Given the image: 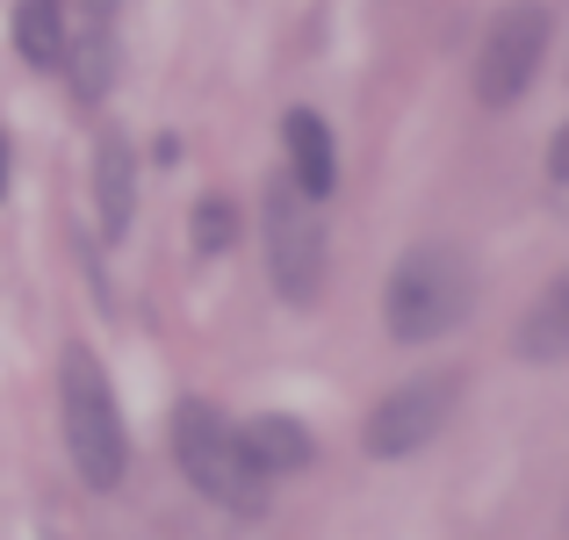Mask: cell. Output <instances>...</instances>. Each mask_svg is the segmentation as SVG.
Here are the masks:
<instances>
[{
	"label": "cell",
	"instance_id": "6da1fadb",
	"mask_svg": "<svg viewBox=\"0 0 569 540\" xmlns=\"http://www.w3.org/2000/svg\"><path fill=\"white\" fill-rule=\"evenodd\" d=\"M476 303V274L455 246H411L397 267H389L382 289V324L397 347H426V339H447Z\"/></svg>",
	"mask_w": 569,
	"mask_h": 540
},
{
	"label": "cell",
	"instance_id": "7a4b0ae2",
	"mask_svg": "<svg viewBox=\"0 0 569 540\" xmlns=\"http://www.w3.org/2000/svg\"><path fill=\"white\" fill-rule=\"evenodd\" d=\"M58 411H66V454L87 490H116L130 469V432L116 411V389L87 347H66L58 360Z\"/></svg>",
	"mask_w": 569,
	"mask_h": 540
},
{
	"label": "cell",
	"instance_id": "3957f363",
	"mask_svg": "<svg viewBox=\"0 0 569 540\" xmlns=\"http://www.w3.org/2000/svg\"><path fill=\"white\" fill-rule=\"evenodd\" d=\"M173 461H181V476L209 504H223V512H238V519L267 512V476H260V461L246 454L238 426L217 411V403L188 397L181 411H173Z\"/></svg>",
	"mask_w": 569,
	"mask_h": 540
},
{
	"label": "cell",
	"instance_id": "277c9868",
	"mask_svg": "<svg viewBox=\"0 0 569 540\" xmlns=\"http://www.w3.org/2000/svg\"><path fill=\"white\" fill-rule=\"evenodd\" d=\"M260 231H267V281H274V296L296 303V310H310L318 289H325V223H318V202L296 194L289 173L267 180Z\"/></svg>",
	"mask_w": 569,
	"mask_h": 540
},
{
	"label": "cell",
	"instance_id": "5b68a950",
	"mask_svg": "<svg viewBox=\"0 0 569 540\" xmlns=\"http://www.w3.org/2000/svg\"><path fill=\"white\" fill-rule=\"evenodd\" d=\"M455 403H461V374L455 368L397 382L376 411H368V432H361L368 454H376V461H403V454H418V447H432V440H440V426L455 418Z\"/></svg>",
	"mask_w": 569,
	"mask_h": 540
},
{
	"label": "cell",
	"instance_id": "8992f818",
	"mask_svg": "<svg viewBox=\"0 0 569 540\" xmlns=\"http://www.w3.org/2000/svg\"><path fill=\"white\" fill-rule=\"evenodd\" d=\"M541 58H548V8L512 0V8L483 29V58H476V94H483V109H512L533 87Z\"/></svg>",
	"mask_w": 569,
	"mask_h": 540
},
{
	"label": "cell",
	"instance_id": "52a82bcc",
	"mask_svg": "<svg viewBox=\"0 0 569 540\" xmlns=\"http://www.w3.org/2000/svg\"><path fill=\"white\" fill-rule=\"evenodd\" d=\"M94 223H101V238H123L130 231V217H138V152H130V138L123 130H101L94 138Z\"/></svg>",
	"mask_w": 569,
	"mask_h": 540
},
{
	"label": "cell",
	"instance_id": "ba28073f",
	"mask_svg": "<svg viewBox=\"0 0 569 540\" xmlns=\"http://www.w3.org/2000/svg\"><path fill=\"white\" fill-rule=\"evenodd\" d=\"M281 138H289V180H296V194L325 202V194L339 188V152H332V130H325L310 109H289Z\"/></svg>",
	"mask_w": 569,
	"mask_h": 540
},
{
	"label": "cell",
	"instance_id": "9c48e42d",
	"mask_svg": "<svg viewBox=\"0 0 569 540\" xmlns=\"http://www.w3.org/2000/svg\"><path fill=\"white\" fill-rule=\"evenodd\" d=\"M512 353L519 360H569V274L562 281H548L541 296H533V310L519 318V332H512Z\"/></svg>",
	"mask_w": 569,
	"mask_h": 540
},
{
	"label": "cell",
	"instance_id": "30bf717a",
	"mask_svg": "<svg viewBox=\"0 0 569 540\" xmlns=\"http://www.w3.org/2000/svg\"><path fill=\"white\" fill-rule=\"evenodd\" d=\"M58 66L72 72V94H80V101H101V94H109V80H116V37H109V22L87 14L80 29H66V58H58Z\"/></svg>",
	"mask_w": 569,
	"mask_h": 540
},
{
	"label": "cell",
	"instance_id": "8fae6325",
	"mask_svg": "<svg viewBox=\"0 0 569 540\" xmlns=\"http://www.w3.org/2000/svg\"><path fill=\"white\" fill-rule=\"evenodd\" d=\"M238 440H246V454L260 461V476H289V469H310V432L296 426V418L281 411H260L238 426Z\"/></svg>",
	"mask_w": 569,
	"mask_h": 540
},
{
	"label": "cell",
	"instance_id": "7c38bea8",
	"mask_svg": "<svg viewBox=\"0 0 569 540\" xmlns=\"http://www.w3.org/2000/svg\"><path fill=\"white\" fill-rule=\"evenodd\" d=\"M66 0H22L14 8V51L22 66H58L66 58Z\"/></svg>",
	"mask_w": 569,
	"mask_h": 540
},
{
	"label": "cell",
	"instance_id": "4fadbf2b",
	"mask_svg": "<svg viewBox=\"0 0 569 540\" xmlns=\"http://www.w3.org/2000/svg\"><path fill=\"white\" fill-rule=\"evenodd\" d=\"M231 238H238V209L223 194H202L194 202V252H223Z\"/></svg>",
	"mask_w": 569,
	"mask_h": 540
},
{
	"label": "cell",
	"instance_id": "5bb4252c",
	"mask_svg": "<svg viewBox=\"0 0 569 540\" xmlns=\"http://www.w3.org/2000/svg\"><path fill=\"white\" fill-rule=\"evenodd\" d=\"M548 173H556V180H569V123L556 130V144H548Z\"/></svg>",
	"mask_w": 569,
	"mask_h": 540
},
{
	"label": "cell",
	"instance_id": "9a60e30c",
	"mask_svg": "<svg viewBox=\"0 0 569 540\" xmlns=\"http://www.w3.org/2000/svg\"><path fill=\"white\" fill-rule=\"evenodd\" d=\"M0 194H8V138H0Z\"/></svg>",
	"mask_w": 569,
	"mask_h": 540
}]
</instances>
